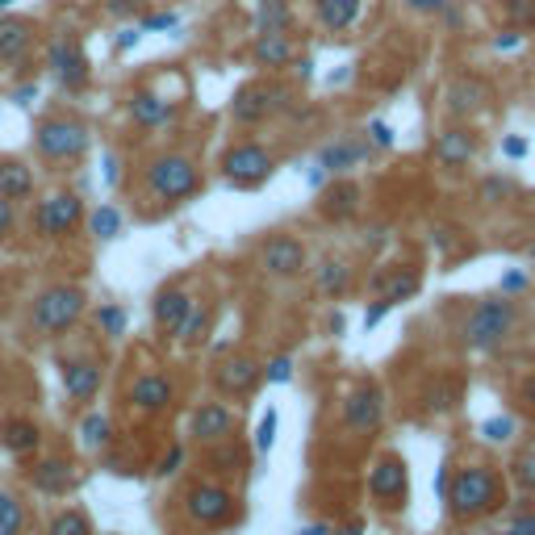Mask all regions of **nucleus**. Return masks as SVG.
Masks as SVG:
<instances>
[{
	"label": "nucleus",
	"instance_id": "43",
	"mask_svg": "<svg viewBox=\"0 0 535 535\" xmlns=\"http://www.w3.org/2000/svg\"><path fill=\"white\" fill-rule=\"evenodd\" d=\"M176 21H180V17H176L172 9H168V13H151V17H143V30H147V34H155V30H176Z\"/></svg>",
	"mask_w": 535,
	"mask_h": 535
},
{
	"label": "nucleus",
	"instance_id": "36",
	"mask_svg": "<svg viewBox=\"0 0 535 535\" xmlns=\"http://www.w3.org/2000/svg\"><path fill=\"white\" fill-rule=\"evenodd\" d=\"M88 230H92V239H118L122 235V214L113 205H101V209H92V218H88Z\"/></svg>",
	"mask_w": 535,
	"mask_h": 535
},
{
	"label": "nucleus",
	"instance_id": "24",
	"mask_svg": "<svg viewBox=\"0 0 535 535\" xmlns=\"http://www.w3.org/2000/svg\"><path fill=\"white\" fill-rule=\"evenodd\" d=\"M0 197L9 201H26L34 197V168L17 155H0Z\"/></svg>",
	"mask_w": 535,
	"mask_h": 535
},
{
	"label": "nucleus",
	"instance_id": "13",
	"mask_svg": "<svg viewBox=\"0 0 535 535\" xmlns=\"http://www.w3.org/2000/svg\"><path fill=\"white\" fill-rule=\"evenodd\" d=\"M184 510H189V519L201 527H222L230 519V510H235V498H230L222 485H193L189 498H184Z\"/></svg>",
	"mask_w": 535,
	"mask_h": 535
},
{
	"label": "nucleus",
	"instance_id": "30",
	"mask_svg": "<svg viewBox=\"0 0 535 535\" xmlns=\"http://www.w3.org/2000/svg\"><path fill=\"white\" fill-rule=\"evenodd\" d=\"M485 84L481 80H469V76H460L452 88H448V113L452 118H469V113H477L481 105H485Z\"/></svg>",
	"mask_w": 535,
	"mask_h": 535
},
{
	"label": "nucleus",
	"instance_id": "34",
	"mask_svg": "<svg viewBox=\"0 0 535 535\" xmlns=\"http://www.w3.org/2000/svg\"><path fill=\"white\" fill-rule=\"evenodd\" d=\"M21 531H26V502L0 485V535H21Z\"/></svg>",
	"mask_w": 535,
	"mask_h": 535
},
{
	"label": "nucleus",
	"instance_id": "15",
	"mask_svg": "<svg viewBox=\"0 0 535 535\" xmlns=\"http://www.w3.org/2000/svg\"><path fill=\"white\" fill-rule=\"evenodd\" d=\"M477 134L469 130V126H452V130H444L435 138V147H431V155H435V164L439 168H448V172H460V168H469L473 159H477Z\"/></svg>",
	"mask_w": 535,
	"mask_h": 535
},
{
	"label": "nucleus",
	"instance_id": "33",
	"mask_svg": "<svg viewBox=\"0 0 535 535\" xmlns=\"http://www.w3.org/2000/svg\"><path fill=\"white\" fill-rule=\"evenodd\" d=\"M205 327H209V306L205 301H193L189 306V314L180 318V327H176V343H184V347H193V343H201L205 339Z\"/></svg>",
	"mask_w": 535,
	"mask_h": 535
},
{
	"label": "nucleus",
	"instance_id": "47",
	"mask_svg": "<svg viewBox=\"0 0 535 535\" xmlns=\"http://www.w3.org/2000/svg\"><path fill=\"white\" fill-rule=\"evenodd\" d=\"M515 46H519V30H506L494 38V51H515Z\"/></svg>",
	"mask_w": 535,
	"mask_h": 535
},
{
	"label": "nucleus",
	"instance_id": "32",
	"mask_svg": "<svg viewBox=\"0 0 535 535\" xmlns=\"http://www.w3.org/2000/svg\"><path fill=\"white\" fill-rule=\"evenodd\" d=\"M418 285H423V276H418L414 268H398L393 276H377V289H381V297L389 301V306H398V301H406V297H414L418 293Z\"/></svg>",
	"mask_w": 535,
	"mask_h": 535
},
{
	"label": "nucleus",
	"instance_id": "11",
	"mask_svg": "<svg viewBox=\"0 0 535 535\" xmlns=\"http://www.w3.org/2000/svg\"><path fill=\"white\" fill-rule=\"evenodd\" d=\"M310 264L306 255V243L293 239V235H272L260 243V268L268 276H281V281H289V276H301Z\"/></svg>",
	"mask_w": 535,
	"mask_h": 535
},
{
	"label": "nucleus",
	"instance_id": "23",
	"mask_svg": "<svg viewBox=\"0 0 535 535\" xmlns=\"http://www.w3.org/2000/svg\"><path fill=\"white\" fill-rule=\"evenodd\" d=\"M343 423L352 431H377V423H381V393L377 389H356L352 398L343 402Z\"/></svg>",
	"mask_w": 535,
	"mask_h": 535
},
{
	"label": "nucleus",
	"instance_id": "53",
	"mask_svg": "<svg viewBox=\"0 0 535 535\" xmlns=\"http://www.w3.org/2000/svg\"><path fill=\"white\" fill-rule=\"evenodd\" d=\"M523 402H527V406H535V377H531V381H523Z\"/></svg>",
	"mask_w": 535,
	"mask_h": 535
},
{
	"label": "nucleus",
	"instance_id": "16",
	"mask_svg": "<svg viewBox=\"0 0 535 535\" xmlns=\"http://www.w3.org/2000/svg\"><path fill=\"white\" fill-rule=\"evenodd\" d=\"M235 410L226 402H201L193 410V439L197 444H226L230 435H235Z\"/></svg>",
	"mask_w": 535,
	"mask_h": 535
},
{
	"label": "nucleus",
	"instance_id": "6",
	"mask_svg": "<svg viewBox=\"0 0 535 535\" xmlns=\"http://www.w3.org/2000/svg\"><path fill=\"white\" fill-rule=\"evenodd\" d=\"M289 97L293 92L276 80H251L235 92V101H230V118L239 126H260L268 118H276L281 109H289Z\"/></svg>",
	"mask_w": 535,
	"mask_h": 535
},
{
	"label": "nucleus",
	"instance_id": "19",
	"mask_svg": "<svg viewBox=\"0 0 535 535\" xmlns=\"http://www.w3.org/2000/svg\"><path fill=\"white\" fill-rule=\"evenodd\" d=\"M189 306H193L189 289H184V285H164V289L155 293V310H151V314H155V327L172 339L176 327H180V318L189 314Z\"/></svg>",
	"mask_w": 535,
	"mask_h": 535
},
{
	"label": "nucleus",
	"instance_id": "31",
	"mask_svg": "<svg viewBox=\"0 0 535 535\" xmlns=\"http://www.w3.org/2000/svg\"><path fill=\"white\" fill-rule=\"evenodd\" d=\"M318 289L327 297H343L347 289H352V264L347 260H335V255H327V260L318 264Z\"/></svg>",
	"mask_w": 535,
	"mask_h": 535
},
{
	"label": "nucleus",
	"instance_id": "29",
	"mask_svg": "<svg viewBox=\"0 0 535 535\" xmlns=\"http://www.w3.org/2000/svg\"><path fill=\"white\" fill-rule=\"evenodd\" d=\"M255 34H289L293 30V9L289 0H260L251 13Z\"/></svg>",
	"mask_w": 535,
	"mask_h": 535
},
{
	"label": "nucleus",
	"instance_id": "46",
	"mask_svg": "<svg viewBox=\"0 0 535 535\" xmlns=\"http://www.w3.org/2000/svg\"><path fill=\"white\" fill-rule=\"evenodd\" d=\"M105 9H109V17H130L143 9V0H105Z\"/></svg>",
	"mask_w": 535,
	"mask_h": 535
},
{
	"label": "nucleus",
	"instance_id": "49",
	"mask_svg": "<svg viewBox=\"0 0 535 535\" xmlns=\"http://www.w3.org/2000/svg\"><path fill=\"white\" fill-rule=\"evenodd\" d=\"M506 155L510 159H523L527 155V143H523V138H506Z\"/></svg>",
	"mask_w": 535,
	"mask_h": 535
},
{
	"label": "nucleus",
	"instance_id": "10",
	"mask_svg": "<svg viewBox=\"0 0 535 535\" xmlns=\"http://www.w3.org/2000/svg\"><path fill=\"white\" fill-rule=\"evenodd\" d=\"M176 109H180V101H172L168 92H159V88H134L130 101H126V113H130V122L138 130H164V126H172Z\"/></svg>",
	"mask_w": 535,
	"mask_h": 535
},
{
	"label": "nucleus",
	"instance_id": "3",
	"mask_svg": "<svg viewBox=\"0 0 535 535\" xmlns=\"http://www.w3.org/2000/svg\"><path fill=\"white\" fill-rule=\"evenodd\" d=\"M92 147V134L80 118L72 113H55V118H42L34 130V151L46 159V164H76Z\"/></svg>",
	"mask_w": 535,
	"mask_h": 535
},
{
	"label": "nucleus",
	"instance_id": "4",
	"mask_svg": "<svg viewBox=\"0 0 535 535\" xmlns=\"http://www.w3.org/2000/svg\"><path fill=\"white\" fill-rule=\"evenodd\" d=\"M510 331H515V301H510L506 293H502V297L477 301L473 314L464 318V327H460L464 347H469V352H494V347H498Z\"/></svg>",
	"mask_w": 535,
	"mask_h": 535
},
{
	"label": "nucleus",
	"instance_id": "55",
	"mask_svg": "<svg viewBox=\"0 0 535 535\" xmlns=\"http://www.w3.org/2000/svg\"><path fill=\"white\" fill-rule=\"evenodd\" d=\"M9 5H13V0H0V13H5V9H9Z\"/></svg>",
	"mask_w": 535,
	"mask_h": 535
},
{
	"label": "nucleus",
	"instance_id": "8",
	"mask_svg": "<svg viewBox=\"0 0 535 535\" xmlns=\"http://www.w3.org/2000/svg\"><path fill=\"white\" fill-rule=\"evenodd\" d=\"M84 222V201L72 189H59V193H46L34 209V235L42 239H63Z\"/></svg>",
	"mask_w": 535,
	"mask_h": 535
},
{
	"label": "nucleus",
	"instance_id": "52",
	"mask_svg": "<svg viewBox=\"0 0 535 535\" xmlns=\"http://www.w3.org/2000/svg\"><path fill=\"white\" fill-rule=\"evenodd\" d=\"M138 34H143V30H126V34L118 38V51H130V46L138 42Z\"/></svg>",
	"mask_w": 535,
	"mask_h": 535
},
{
	"label": "nucleus",
	"instance_id": "51",
	"mask_svg": "<svg viewBox=\"0 0 535 535\" xmlns=\"http://www.w3.org/2000/svg\"><path fill=\"white\" fill-rule=\"evenodd\" d=\"M268 377H272V381H289V360H276Z\"/></svg>",
	"mask_w": 535,
	"mask_h": 535
},
{
	"label": "nucleus",
	"instance_id": "18",
	"mask_svg": "<svg viewBox=\"0 0 535 535\" xmlns=\"http://www.w3.org/2000/svg\"><path fill=\"white\" fill-rule=\"evenodd\" d=\"M59 372H63V389L72 402H92L101 389V364L88 360V356H76V360H59Z\"/></svg>",
	"mask_w": 535,
	"mask_h": 535
},
{
	"label": "nucleus",
	"instance_id": "28",
	"mask_svg": "<svg viewBox=\"0 0 535 535\" xmlns=\"http://www.w3.org/2000/svg\"><path fill=\"white\" fill-rule=\"evenodd\" d=\"M0 444H5L13 456H34L42 448V431L30 418H9L5 427H0Z\"/></svg>",
	"mask_w": 535,
	"mask_h": 535
},
{
	"label": "nucleus",
	"instance_id": "45",
	"mask_svg": "<svg viewBox=\"0 0 535 535\" xmlns=\"http://www.w3.org/2000/svg\"><path fill=\"white\" fill-rule=\"evenodd\" d=\"M510 193V180H502V176H494V180H485V189H481V201L485 205H494L498 197H506Z\"/></svg>",
	"mask_w": 535,
	"mask_h": 535
},
{
	"label": "nucleus",
	"instance_id": "37",
	"mask_svg": "<svg viewBox=\"0 0 535 535\" xmlns=\"http://www.w3.org/2000/svg\"><path fill=\"white\" fill-rule=\"evenodd\" d=\"M46 535H92V519L84 510H59L51 527H46Z\"/></svg>",
	"mask_w": 535,
	"mask_h": 535
},
{
	"label": "nucleus",
	"instance_id": "27",
	"mask_svg": "<svg viewBox=\"0 0 535 535\" xmlns=\"http://www.w3.org/2000/svg\"><path fill=\"white\" fill-rule=\"evenodd\" d=\"M322 218H335V222H347L360 209V189L352 180H335L327 193H322Z\"/></svg>",
	"mask_w": 535,
	"mask_h": 535
},
{
	"label": "nucleus",
	"instance_id": "48",
	"mask_svg": "<svg viewBox=\"0 0 535 535\" xmlns=\"http://www.w3.org/2000/svg\"><path fill=\"white\" fill-rule=\"evenodd\" d=\"M444 5L448 0H410V9H418V13H444Z\"/></svg>",
	"mask_w": 535,
	"mask_h": 535
},
{
	"label": "nucleus",
	"instance_id": "1",
	"mask_svg": "<svg viewBox=\"0 0 535 535\" xmlns=\"http://www.w3.org/2000/svg\"><path fill=\"white\" fill-rule=\"evenodd\" d=\"M502 502H506V481L494 464H464L448 481V510L460 523L494 515Z\"/></svg>",
	"mask_w": 535,
	"mask_h": 535
},
{
	"label": "nucleus",
	"instance_id": "12",
	"mask_svg": "<svg viewBox=\"0 0 535 535\" xmlns=\"http://www.w3.org/2000/svg\"><path fill=\"white\" fill-rule=\"evenodd\" d=\"M406 490H410V481H406V460L402 456H381L377 460V469H372L368 477V494L377 506H406Z\"/></svg>",
	"mask_w": 535,
	"mask_h": 535
},
{
	"label": "nucleus",
	"instance_id": "22",
	"mask_svg": "<svg viewBox=\"0 0 535 535\" xmlns=\"http://www.w3.org/2000/svg\"><path fill=\"white\" fill-rule=\"evenodd\" d=\"M364 159H368V143H360V138H339V143H327L318 151V168L331 176H343L356 164H364Z\"/></svg>",
	"mask_w": 535,
	"mask_h": 535
},
{
	"label": "nucleus",
	"instance_id": "39",
	"mask_svg": "<svg viewBox=\"0 0 535 535\" xmlns=\"http://www.w3.org/2000/svg\"><path fill=\"white\" fill-rule=\"evenodd\" d=\"M502 9H506V17L515 21L519 30L535 26V0H502Z\"/></svg>",
	"mask_w": 535,
	"mask_h": 535
},
{
	"label": "nucleus",
	"instance_id": "26",
	"mask_svg": "<svg viewBox=\"0 0 535 535\" xmlns=\"http://www.w3.org/2000/svg\"><path fill=\"white\" fill-rule=\"evenodd\" d=\"M34 485L42 494H51V498H63L67 490L76 485V469H72V460H63V456H51V460H42L38 469H34Z\"/></svg>",
	"mask_w": 535,
	"mask_h": 535
},
{
	"label": "nucleus",
	"instance_id": "17",
	"mask_svg": "<svg viewBox=\"0 0 535 535\" xmlns=\"http://www.w3.org/2000/svg\"><path fill=\"white\" fill-rule=\"evenodd\" d=\"M260 377H264V368L255 364L251 356H230L214 372V381H218V389L226 393V398H247V393L260 385Z\"/></svg>",
	"mask_w": 535,
	"mask_h": 535
},
{
	"label": "nucleus",
	"instance_id": "7",
	"mask_svg": "<svg viewBox=\"0 0 535 535\" xmlns=\"http://www.w3.org/2000/svg\"><path fill=\"white\" fill-rule=\"evenodd\" d=\"M272 172H276V155L260 143H235L222 155V176L235 189H260Z\"/></svg>",
	"mask_w": 535,
	"mask_h": 535
},
{
	"label": "nucleus",
	"instance_id": "56",
	"mask_svg": "<svg viewBox=\"0 0 535 535\" xmlns=\"http://www.w3.org/2000/svg\"><path fill=\"white\" fill-rule=\"evenodd\" d=\"M531 235H535V230H531ZM531 255H535V239H531Z\"/></svg>",
	"mask_w": 535,
	"mask_h": 535
},
{
	"label": "nucleus",
	"instance_id": "9",
	"mask_svg": "<svg viewBox=\"0 0 535 535\" xmlns=\"http://www.w3.org/2000/svg\"><path fill=\"white\" fill-rule=\"evenodd\" d=\"M46 63H51V76L63 92H80L88 84V55L76 34H59L51 38V51H46Z\"/></svg>",
	"mask_w": 535,
	"mask_h": 535
},
{
	"label": "nucleus",
	"instance_id": "41",
	"mask_svg": "<svg viewBox=\"0 0 535 535\" xmlns=\"http://www.w3.org/2000/svg\"><path fill=\"white\" fill-rule=\"evenodd\" d=\"M13 230H17V205L9 197H0V243H5Z\"/></svg>",
	"mask_w": 535,
	"mask_h": 535
},
{
	"label": "nucleus",
	"instance_id": "35",
	"mask_svg": "<svg viewBox=\"0 0 535 535\" xmlns=\"http://www.w3.org/2000/svg\"><path fill=\"white\" fill-rule=\"evenodd\" d=\"M109 439H113L109 418H105V414H84V423H80V444H84L88 452H101Z\"/></svg>",
	"mask_w": 535,
	"mask_h": 535
},
{
	"label": "nucleus",
	"instance_id": "21",
	"mask_svg": "<svg viewBox=\"0 0 535 535\" xmlns=\"http://www.w3.org/2000/svg\"><path fill=\"white\" fill-rule=\"evenodd\" d=\"M297 55V46L289 34H255L251 42V59L255 67H264V72H281V67H289Z\"/></svg>",
	"mask_w": 535,
	"mask_h": 535
},
{
	"label": "nucleus",
	"instance_id": "38",
	"mask_svg": "<svg viewBox=\"0 0 535 535\" xmlns=\"http://www.w3.org/2000/svg\"><path fill=\"white\" fill-rule=\"evenodd\" d=\"M97 327H101V335L118 339V335L126 331V310H122V306H101V310H97Z\"/></svg>",
	"mask_w": 535,
	"mask_h": 535
},
{
	"label": "nucleus",
	"instance_id": "14",
	"mask_svg": "<svg viewBox=\"0 0 535 535\" xmlns=\"http://www.w3.org/2000/svg\"><path fill=\"white\" fill-rule=\"evenodd\" d=\"M126 402L138 414H164L176 402V385L164 372H143V377H134V385L126 389Z\"/></svg>",
	"mask_w": 535,
	"mask_h": 535
},
{
	"label": "nucleus",
	"instance_id": "54",
	"mask_svg": "<svg viewBox=\"0 0 535 535\" xmlns=\"http://www.w3.org/2000/svg\"><path fill=\"white\" fill-rule=\"evenodd\" d=\"M301 535H327V527H306V531H301Z\"/></svg>",
	"mask_w": 535,
	"mask_h": 535
},
{
	"label": "nucleus",
	"instance_id": "42",
	"mask_svg": "<svg viewBox=\"0 0 535 535\" xmlns=\"http://www.w3.org/2000/svg\"><path fill=\"white\" fill-rule=\"evenodd\" d=\"M502 535H535V510H523V515H515L506 523Z\"/></svg>",
	"mask_w": 535,
	"mask_h": 535
},
{
	"label": "nucleus",
	"instance_id": "40",
	"mask_svg": "<svg viewBox=\"0 0 535 535\" xmlns=\"http://www.w3.org/2000/svg\"><path fill=\"white\" fill-rule=\"evenodd\" d=\"M510 469H515V481L523 485L527 494H535V448H527L515 464H510Z\"/></svg>",
	"mask_w": 535,
	"mask_h": 535
},
{
	"label": "nucleus",
	"instance_id": "44",
	"mask_svg": "<svg viewBox=\"0 0 535 535\" xmlns=\"http://www.w3.org/2000/svg\"><path fill=\"white\" fill-rule=\"evenodd\" d=\"M364 134H368V143H372V147H381V151H385V147H393V130H389L385 122H368V130H364Z\"/></svg>",
	"mask_w": 535,
	"mask_h": 535
},
{
	"label": "nucleus",
	"instance_id": "20",
	"mask_svg": "<svg viewBox=\"0 0 535 535\" xmlns=\"http://www.w3.org/2000/svg\"><path fill=\"white\" fill-rule=\"evenodd\" d=\"M34 51V21L0 13V63H17Z\"/></svg>",
	"mask_w": 535,
	"mask_h": 535
},
{
	"label": "nucleus",
	"instance_id": "5",
	"mask_svg": "<svg viewBox=\"0 0 535 535\" xmlns=\"http://www.w3.org/2000/svg\"><path fill=\"white\" fill-rule=\"evenodd\" d=\"M84 306H88V293L80 285H51V289L38 293L30 322H34L38 335H63L80 322Z\"/></svg>",
	"mask_w": 535,
	"mask_h": 535
},
{
	"label": "nucleus",
	"instance_id": "25",
	"mask_svg": "<svg viewBox=\"0 0 535 535\" xmlns=\"http://www.w3.org/2000/svg\"><path fill=\"white\" fill-rule=\"evenodd\" d=\"M314 13H318V26L331 30V34H343L352 30L360 13H364V0H314Z\"/></svg>",
	"mask_w": 535,
	"mask_h": 535
},
{
	"label": "nucleus",
	"instance_id": "50",
	"mask_svg": "<svg viewBox=\"0 0 535 535\" xmlns=\"http://www.w3.org/2000/svg\"><path fill=\"white\" fill-rule=\"evenodd\" d=\"M272 427H276V418L268 414L264 423H260V448H268V444H272Z\"/></svg>",
	"mask_w": 535,
	"mask_h": 535
},
{
	"label": "nucleus",
	"instance_id": "2",
	"mask_svg": "<svg viewBox=\"0 0 535 535\" xmlns=\"http://www.w3.org/2000/svg\"><path fill=\"white\" fill-rule=\"evenodd\" d=\"M147 193L164 205H180L201 193V168L193 155H180V151H168V155H155L147 164Z\"/></svg>",
	"mask_w": 535,
	"mask_h": 535
}]
</instances>
